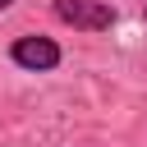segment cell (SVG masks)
I'll return each mask as SVG.
<instances>
[{
  "instance_id": "1",
  "label": "cell",
  "mask_w": 147,
  "mask_h": 147,
  "mask_svg": "<svg viewBox=\"0 0 147 147\" xmlns=\"http://www.w3.org/2000/svg\"><path fill=\"white\" fill-rule=\"evenodd\" d=\"M51 14L78 32H110L119 18L115 5H106V0H51Z\"/></svg>"
},
{
  "instance_id": "2",
  "label": "cell",
  "mask_w": 147,
  "mask_h": 147,
  "mask_svg": "<svg viewBox=\"0 0 147 147\" xmlns=\"http://www.w3.org/2000/svg\"><path fill=\"white\" fill-rule=\"evenodd\" d=\"M9 60H14L18 69H28V74H51V69H60L64 51H60V41H55V37L23 32V37H14V41H9Z\"/></svg>"
},
{
  "instance_id": "3",
  "label": "cell",
  "mask_w": 147,
  "mask_h": 147,
  "mask_svg": "<svg viewBox=\"0 0 147 147\" xmlns=\"http://www.w3.org/2000/svg\"><path fill=\"white\" fill-rule=\"evenodd\" d=\"M9 5H14V0H0V14H5V9H9Z\"/></svg>"
},
{
  "instance_id": "4",
  "label": "cell",
  "mask_w": 147,
  "mask_h": 147,
  "mask_svg": "<svg viewBox=\"0 0 147 147\" xmlns=\"http://www.w3.org/2000/svg\"><path fill=\"white\" fill-rule=\"evenodd\" d=\"M142 18H147V9H142Z\"/></svg>"
}]
</instances>
